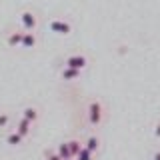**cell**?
<instances>
[{"instance_id":"6da1fadb","label":"cell","mask_w":160,"mask_h":160,"mask_svg":"<svg viewBox=\"0 0 160 160\" xmlns=\"http://www.w3.org/2000/svg\"><path fill=\"white\" fill-rule=\"evenodd\" d=\"M86 112H88V122L92 124V126L102 124V120H104V106H102L100 100H90Z\"/></svg>"},{"instance_id":"7a4b0ae2","label":"cell","mask_w":160,"mask_h":160,"mask_svg":"<svg viewBox=\"0 0 160 160\" xmlns=\"http://www.w3.org/2000/svg\"><path fill=\"white\" fill-rule=\"evenodd\" d=\"M18 18H20V26L26 30V32H36V28H38V16L32 12V10H22Z\"/></svg>"},{"instance_id":"3957f363","label":"cell","mask_w":160,"mask_h":160,"mask_svg":"<svg viewBox=\"0 0 160 160\" xmlns=\"http://www.w3.org/2000/svg\"><path fill=\"white\" fill-rule=\"evenodd\" d=\"M48 28H50V32L58 34V36H68V34L72 32V26H70V22H66V20H60V18L50 20Z\"/></svg>"},{"instance_id":"277c9868","label":"cell","mask_w":160,"mask_h":160,"mask_svg":"<svg viewBox=\"0 0 160 160\" xmlns=\"http://www.w3.org/2000/svg\"><path fill=\"white\" fill-rule=\"evenodd\" d=\"M64 64H66L68 68H76V70L82 72V70L88 66V58L84 56V54H72V56H68L64 60Z\"/></svg>"},{"instance_id":"5b68a950","label":"cell","mask_w":160,"mask_h":160,"mask_svg":"<svg viewBox=\"0 0 160 160\" xmlns=\"http://www.w3.org/2000/svg\"><path fill=\"white\" fill-rule=\"evenodd\" d=\"M22 38H24V32H20V30H14V32L8 34L6 42L10 48H16V46H22Z\"/></svg>"},{"instance_id":"8992f818","label":"cell","mask_w":160,"mask_h":160,"mask_svg":"<svg viewBox=\"0 0 160 160\" xmlns=\"http://www.w3.org/2000/svg\"><path fill=\"white\" fill-rule=\"evenodd\" d=\"M38 44V38H36V32H24V38H22V48H36Z\"/></svg>"},{"instance_id":"52a82bcc","label":"cell","mask_w":160,"mask_h":160,"mask_svg":"<svg viewBox=\"0 0 160 160\" xmlns=\"http://www.w3.org/2000/svg\"><path fill=\"white\" fill-rule=\"evenodd\" d=\"M16 132H20L22 136H28V134L32 132V122L26 120V118H20L18 124H16Z\"/></svg>"},{"instance_id":"ba28073f","label":"cell","mask_w":160,"mask_h":160,"mask_svg":"<svg viewBox=\"0 0 160 160\" xmlns=\"http://www.w3.org/2000/svg\"><path fill=\"white\" fill-rule=\"evenodd\" d=\"M22 118L30 120V122H36L38 120V108L36 106H26L22 110Z\"/></svg>"},{"instance_id":"9c48e42d","label":"cell","mask_w":160,"mask_h":160,"mask_svg":"<svg viewBox=\"0 0 160 160\" xmlns=\"http://www.w3.org/2000/svg\"><path fill=\"white\" fill-rule=\"evenodd\" d=\"M80 76V70H76V68H64L62 72H60V78L62 80H76Z\"/></svg>"},{"instance_id":"30bf717a","label":"cell","mask_w":160,"mask_h":160,"mask_svg":"<svg viewBox=\"0 0 160 160\" xmlns=\"http://www.w3.org/2000/svg\"><path fill=\"white\" fill-rule=\"evenodd\" d=\"M22 140H24V136L20 132H10L6 136V144H10V146H20Z\"/></svg>"},{"instance_id":"8fae6325","label":"cell","mask_w":160,"mask_h":160,"mask_svg":"<svg viewBox=\"0 0 160 160\" xmlns=\"http://www.w3.org/2000/svg\"><path fill=\"white\" fill-rule=\"evenodd\" d=\"M84 146H86L90 152L94 154V152H96V150L100 148V140H98V136H88V140L84 142Z\"/></svg>"},{"instance_id":"7c38bea8","label":"cell","mask_w":160,"mask_h":160,"mask_svg":"<svg viewBox=\"0 0 160 160\" xmlns=\"http://www.w3.org/2000/svg\"><path fill=\"white\" fill-rule=\"evenodd\" d=\"M56 152L60 154V156H62V160L74 158V156H72V152H70V144H68V142H62V144L58 146V150H56Z\"/></svg>"},{"instance_id":"4fadbf2b","label":"cell","mask_w":160,"mask_h":160,"mask_svg":"<svg viewBox=\"0 0 160 160\" xmlns=\"http://www.w3.org/2000/svg\"><path fill=\"white\" fill-rule=\"evenodd\" d=\"M68 144H70V152H72V156H74V158H76V156H78V152L84 148L80 140H68Z\"/></svg>"},{"instance_id":"5bb4252c","label":"cell","mask_w":160,"mask_h":160,"mask_svg":"<svg viewBox=\"0 0 160 160\" xmlns=\"http://www.w3.org/2000/svg\"><path fill=\"white\" fill-rule=\"evenodd\" d=\"M76 160H92V152H90V150H88L86 146H84V148H82V150L78 152Z\"/></svg>"},{"instance_id":"9a60e30c","label":"cell","mask_w":160,"mask_h":160,"mask_svg":"<svg viewBox=\"0 0 160 160\" xmlns=\"http://www.w3.org/2000/svg\"><path fill=\"white\" fill-rule=\"evenodd\" d=\"M44 156H46V160H62V156L58 152H52V150H44Z\"/></svg>"},{"instance_id":"2e32d148","label":"cell","mask_w":160,"mask_h":160,"mask_svg":"<svg viewBox=\"0 0 160 160\" xmlns=\"http://www.w3.org/2000/svg\"><path fill=\"white\" fill-rule=\"evenodd\" d=\"M8 122H10V116L6 112H0V128H6Z\"/></svg>"},{"instance_id":"e0dca14e","label":"cell","mask_w":160,"mask_h":160,"mask_svg":"<svg viewBox=\"0 0 160 160\" xmlns=\"http://www.w3.org/2000/svg\"><path fill=\"white\" fill-rule=\"evenodd\" d=\"M154 136L160 138V122H156V126H154Z\"/></svg>"},{"instance_id":"ac0fdd59","label":"cell","mask_w":160,"mask_h":160,"mask_svg":"<svg viewBox=\"0 0 160 160\" xmlns=\"http://www.w3.org/2000/svg\"><path fill=\"white\" fill-rule=\"evenodd\" d=\"M152 160H160V150H156V152H154V156H152Z\"/></svg>"},{"instance_id":"d6986e66","label":"cell","mask_w":160,"mask_h":160,"mask_svg":"<svg viewBox=\"0 0 160 160\" xmlns=\"http://www.w3.org/2000/svg\"><path fill=\"white\" fill-rule=\"evenodd\" d=\"M68 160H72V158H68Z\"/></svg>"}]
</instances>
